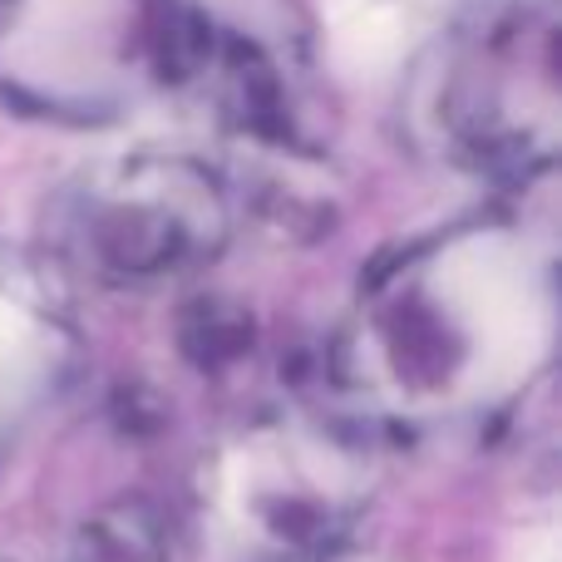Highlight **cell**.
<instances>
[{
  "label": "cell",
  "instance_id": "obj_6",
  "mask_svg": "<svg viewBox=\"0 0 562 562\" xmlns=\"http://www.w3.org/2000/svg\"><path fill=\"white\" fill-rule=\"evenodd\" d=\"M183 528L154 498H124L79 524L65 562H178Z\"/></svg>",
  "mask_w": 562,
  "mask_h": 562
},
{
  "label": "cell",
  "instance_id": "obj_1",
  "mask_svg": "<svg viewBox=\"0 0 562 562\" xmlns=\"http://www.w3.org/2000/svg\"><path fill=\"white\" fill-rule=\"evenodd\" d=\"M548 301L528 247L498 227L454 233L409 252L360 296L340 340V380L390 415H445L474 385V366L498 350L494 321Z\"/></svg>",
  "mask_w": 562,
  "mask_h": 562
},
{
  "label": "cell",
  "instance_id": "obj_7",
  "mask_svg": "<svg viewBox=\"0 0 562 562\" xmlns=\"http://www.w3.org/2000/svg\"><path fill=\"white\" fill-rule=\"evenodd\" d=\"M178 346L193 360L203 375H227L233 366L252 360L257 350V321L243 301L217 296V291H203L183 306L178 316Z\"/></svg>",
  "mask_w": 562,
  "mask_h": 562
},
{
  "label": "cell",
  "instance_id": "obj_2",
  "mask_svg": "<svg viewBox=\"0 0 562 562\" xmlns=\"http://www.w3.org/2000/svg\"><path fill=\"white\" fill-rule=\"evenodd\" d=\"M223 30L193 0H5L0 85L49 114H114L198 89Z\"/></svg>",
  "mask_w": 562,
  "mask_h": 562
},
{
  "label": "cell",
  "instance_id": "obj_4",
  "mask_svg": "<svg viewBox=\"0 0 562 562\" xmlns=\"http://www.w3.org/2000/svg\"><path fill=\"white\" fill-rule=\"evenodd\" d=\"M49 243L99 286L158 291L223 257L233 243V193L203 158L138 148L59 188Z\"/></svg>",
  "mask_w": 562,
  "mask_h": 562
},
{
  "label": "cell",
  "instance_id": "obj_3",
  "mask_svg": "<svg viewBox=\"0 0 562 562\" xmlns=\"http://www.w3.org/2000/svg\"><path fill=\"white\" fill-rule=\"evenodd\" d=\"M415 128L445 164L498 183L558 154V5L508 0L459 25L415 79Z\"/></svg>",
  "mask_w": 562,
  "mask_h": 562
},
{
  "label": "cell",
  "instance_id": "obj_8",
  "mask_svg": "<svg viewBox=\"0 0 562 562\" xmlns=\"http://www.w3.org/2000/svg\"><path fill=\"white\" fill-rule=\"evenodd\" d=\"M0 562H5V558H0Z\"/></svg>",
  "mask_w": 562,
  "mask_h": 562
},
{
  "label": "cell",
  "instance_id": "obj_5",
  "mask_svg": "<svg viewBox=\"0 0 562 562\" xmlns=\"http://www.w3.org/2000/svg\"><path fill=\"white\" fill-rule=\"evenodd\" d=\"M366 449L311 419H262L217 464V508L247 558L326 562L366 508Z\"/></svg>",
  "mask_w": 562,
  "mask_h": 562
}]
</instances>
